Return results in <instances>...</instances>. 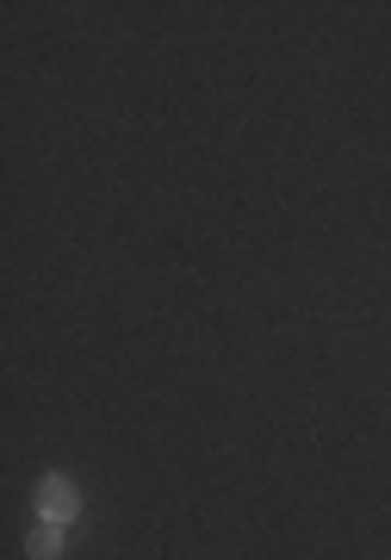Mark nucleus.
Here are the masks:
<instances>
[{"label":"nucleus","instance_id":"nucleus-2","mask_svg":"<svg viewBox=\"0 0 391 560\" xmlns=\"http://www.w3.org/2000/svg\"><path fill=\"white\" fill-rule=\"evenodd\" d=\"M25 548H32V560H62V523H44L38 517V529H32Z\"/></svg>","mask_w":391,"mask_h":560},{"label":"nucleus","instance_id":"nucleus-1","mask_svg":"<svg viewBox=\"0 0 391 560\" xmlns=\"http://www.w3.org/2000/svg\"><path fill=\"white\" fill-rule=\"evenodd\" d=\"M38 517L44 523H69L81 517V486L75 480H62V474H50V480H38Z\"/></svg>","mask_w":391,"mask_h":560}]
</instances>
